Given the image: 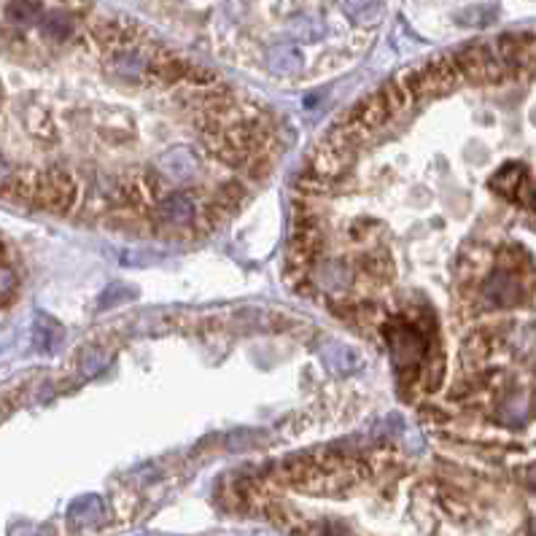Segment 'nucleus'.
Wrapping results in <instances>:
<instances>
[{"instance_id":"nucleus-31","label":"nucleus","mask_w":536,"mask_h":536,"mask_svg":"<svg viewBox=\"0 0 536 536\" xmlns=\"http://www.w3.org/2000/svg\"><path fill=\"white\" fill-rule=\"evenodd\" d=\"M531 536H536V520L531 523Z\"/></svg>"},{"instance_id":"nucleus-7","label":"nucleus","mask_w":536,"mask_h":536,"mask_svg":"<svg viewBox=\"0 0 536 536\" xmlns=\"http://www.w3.org/2000/svg\"><path fill=\"white\" fill-rule=\"evenodd\" d=\"M159 215L167 221V224H175V226H183L194 218V202L180 194V191H172L167 194L162 202H159Z\"/></svg>"},{"instance_id":"nucleus-6","label":"nucleus","mask_w":536,"mask_h":536,"mask_svg":"<svg viewBox=\"0 0 536 536\" xmlns=\"http://www.w3.org/2000/svg\"><path fill=\"white\" fill-rule=\"evenodd\" d=\"M353 162V151L350 148H339V145H331V143H321L312 154V170L323 178H334L339 175L342 170H347Z\"/></svg>"},{"instance_id":"nucleus-2","label":"nucleus","mask_w":536,"mask_h":536,"mask_svg":"<svg viewBox=\"0 0 536 536\" xmlns=\"http://www.w3.org/2000/svg\"><path fill=\"white\" fill-rule=\"evenodd\" d=\"M78 199V183L73 178V172L54 167L48 172H43V183L32 199V205L48 210V213H70L75 207Z\"/></svg>"},{"instance_id":"nucleus-22","label":"nucleus","mask_w":536,"mask_h":536,"mask_svg":"<svg viewBox=\"0 0 536 536\" xmlns=\"http://www.w3.org/2000/svg\"><path fill=\"white\" fill-rule=\"evenodd\" d=\"M342 11L353 13L356 22H374L382 11L380 3H342Z\"/></svg>"},{"instance_id":"nucleus-14","label":"nucleus","mask_w":536,"mask_h":536,"mask_svg":"<svg viewBox=\"0 0 536 536\" xmlns=\"http://www.w3.org/2000/svg\"><path fill=\"white\" fill-rule=\"evenodd\" d=\"M67 517L73 525H92L102 517V501L97 496H81L70 504Z\"/></svg>"},{"instance_id":"nucleus-28","label":"nucleus","mask_w":536,"mask_h":536,"mask_svg":"<svg viewBox=\"0 0 536 536\" xmlns=\"http://www.w3.org/2000/svg\"><path fill=\"white\" fill-rule=\"evenodd\" d=\"M11 280H13V272L3 264V307H8L11 302Z\"/></svg>"},{"instance_id":"nucleus-24","label":"nucleus","mask_w":536,"mask_h":536,"mask_svg":"<svg viewBox=\"0 0 536 536\" xmlns=\"http://www.w3.org/2000/svg\"><path fill=\"white\" fill-rule=\"evenodd\" d=\"M27 121H30V129H32V132L46 135V137H48V135H54V124H51V119H48L40 108H32Z\"/></svg>"},{"instance_id":"nucleus-10","label":"nucleus","mask_w":536,"mask_h":536,"mask_svg":"<svg viewBox=\"0 0 536 536\" xmlns=\"http://www.w3.org/2000/svg\"><path fill=\"white\" fill-rule=\"evenodd\" d=\"M380 94H382V100H385V105H388L391 116H396V113L407 110V108L415 102V94H412V89L407 86V81H404L401 75L388 78V81L382 83Z\"/></svg>"},{"instance_id":"nucleus-26","label":"nucleus","mask_w":536,"mask_h":536,"mask_svg":"<svg viewBox=\"0 0 536 536\" xmlns=\"http://www.w3.org/2000/svg\"><path fill=\"white\" fill-rule=\"evenodd\" d=\"M269 170H272V159H269L267 154H259V156H253V159L248 162V167H245V172H248L253 180H261V178H267V175H269Z\"/></svg>"},{"instance_id":"nucleus-13","label":"nucleus","mask_w":536,"mask_h":536,"mask_svg":"<svg viewBox=\"0 0 536 536\" xmlns=\"http://www.w3.org/2000/svg\"><path fill=\"white\" fill-rule=\"evenodd\" d=\"M404 81H407V86L412 89V94L415 97H442L444 94V89H442V83L434 78V73L423 65V67H415V70H409L407 75H401Z\"/></svg>"},{"instance_id":"nucleus-29","label":"nucleus","mask_w":536,"mask_h":536,"mask_svg":"<svg viewBox=\"0 0 536 536\" xmlns=\"http://www.w3.org/2000/svg\"><path fill=\"white\" fill-rule=\"evenodd\" d=\"M11 536H51L48 528H32V525H24V528H16Z\"/></svg>"},{"instance_id":"nucleus-20","label":"nucleus","mask_w":536,"mask_h":536,"mask_svg":"<svg viewBox=\"0 0 536 536\" xmlns=\"http://www.w3.org/2000/svg\"><path fill=\"white\" fill-rule=\"evenodd\" d=\"M442 382H444V356L439 350H434L431 356H426L423 385H426V391H439Z\"/></svg>"},{"instance_id":"nucleus-21","label":"nucleus","mask_w":536,"mask_h":536,"mask_svg":"<svg viewBox=\"0 0 536 536\" xmlns=\"http://www.w3.org/2000/svg\"><path fill=\"white\" fill-rule=\"evenodd\" d=\"M164 164H167V172L170 175H175V178H186V175H191L194 172V159H191V154L186 151V148H175V151H170L167 156H164Z\"/></svg>"},{"instance_id":"nucleus-19","label":"nucleus","mask_w":536,"mask_h":536,"mask_svg":"<svg viewBox=\"0 0 536 536\" xmlns=\"http://www.w3.org/2000/svg\"><path fill=\"white\" fill-rule=\"evenodd\" d=\"M245 194H248V189H245L242 180H226V183H221L218 191L213 194V202L221 205V207H226V210H232V207L240 205V199H242Z\"/></svg>"},{"instance_id":"nucleus-17","label":"nucleus","mask_w":536,"mask_h":536,"mask_svg":"<svg viewBox=\"0 0 536 536\" xmlns=\"http://www.w3.org/2000/svg\"><path fill=\"white\" fill-rule=\"evenodd\" d=\"M40 32L46 38H54V40H62V38H70L73 35V19L62 11H54V13H46L40 19Z\"/></svg>"},{"instance_id":"nucleus-1","label":"nucleus","mask_w":536,"mask_h":536,"mask_svg":"<svg viewBox=\"0 0 536 536\" xmlns=\"http://www.w3.org/2000/svg\"><path fill=\"white\" fill-rule=\"evenodd\" d=\"M385 334H388V345H391V356L396 361V372L401 385H412L415 377L420 374L423 364H426V337L420 329H415L412 323H385Z\"/></svg>"},{"instance_id":"nucleus-15","label":"nucleus","mask_w":536,"mask_h":536,"mask_svg":"<svg viewBox=\"0 0 536 536\" xmlns=\"http://www.w3.org/2000/svg\"><path fill=\"white\" fill-rule=\"evenodd\" d=\"M151 67V59L135 54V51H124V54H116L113 59V70L124 78V81H140Z\"/></svg>"},{"instance_id":"nucleus-9","label":"nucleus","mask_w":536,"mask_h":536,"mask_svg":"<svg viewBox=\"0 0 536 536\" xmlns=\"http://www.w3.org/2000/svg\"><path fill=\"white\" fill-rule=\"evenodd\" d=\"M321 356H323L326 366H329V369H334V372H339V374H347V372L361 369V356H358L353 347H347V345L329 342V345H323Z\"/></svg>"},{"instance_id":"nucleus-25","label":"nucleus","mask_w":536,"mask_h":536,"mask_svg":"<svg viewBox=\"0 0 536 536\" xmlns=\"http://www.w3.org/2000/svg\"><path fill=\"white\" fill-rule=\"evenodd\" d=\"M5 13H16V22H30L32 16L40 13L38 3H5Z\"/></svg>"},{"instance_id":"nucleus-30","label":"nucleus","mask_w":536,"mask_h":536,"mask_svg":"<svg viewBox=\"0 0 536 536\" xmlns=\"http://www.w3.org/2000/svg\"><path fill=\"white\" fill-rule=\"evenodd\" d=\"M525 482H528L531 490H536V466H531V469L525 471Z\"/></svg>"},{"instance_id":"nucleus-8","label":"nucleus","mask_w":536,"mask_h":536,"mask_svg":"<svg viewBox=\"0 0 536 536\" xmlns=\"http://www.w3.org/2000/svg\"><path fill=\"white\" fill-rule=\"evenodd\" d=\"M62 337H65V329L46 312H38L35 315V347L40 353H54L59 350L62 345Z\"/></svg>"},{"instance_id":"nucleus-23","label":"nucleus","mask_w":536,"mask_h":536,"mask_svg":"<svg viewBox=\"0 0 536 536\" xmlns=\"http://www.w3.org/2000/svg\"><path fill=\"white\" fill-rule=\"evenodd\" d=\"M116 294H135V288L121 286V283L108 286V288L100 294V307H102V310H108V307H113V304H119V302H124V299H127V296H116Z\"/></svg>"},{"instance_id":"nucleus-12","label":"nucleus","mask_w":536,"mask_h":536,"mask_svg":"<svg viewBox=\"0 0 536 536\" xmlns=\"http://www.w3.org/2000/svg\"><path fill=\"white\" fill-rule=\"evenodd\" d=\"M267 65L277 75H294L302 67V51L296 46H288V43L286 46H275L267 54Z\"/></svg>"},{"instance_id":"nucleus-3","label":"nucleus","mask_w":536,"mask_h":536,"mask_svg":"<svg viewBox=\"0 0 536 536\" xmlns=\"http://www.w3.org/2000/svg\"><path fill=\"white\" fill-rule=\"evenodd\" d=\"M455 59V67L461 73L463 81H471V83H479V81H498L504 75V65L498 59V54H493L488 46L482 43H471V46H463L453 54Z\"/></svg>"},{"instance_id":"nucleus-4","label":"nucleus","mask_w":536,"mask_h":536,"mask_svg":"<svg viewBox=\"0 0 536 536\" xmlns=\"http://www.w3.org/2000/svg\"><path fill=\"white\" fill-rule=\"evenodd\" d=\"M482 296H485L488 304H493V307H512V304L520 302L523 288H520V280H517L509 269H496V272L485 280Z\"/></svg>"},{"instance_id":"nucleus-16","label":"nucleus","mask_w":536,"mask_h":536,"mask_svg":"<svg viewBox=\"0 0 536 536\" xmlns=\"http://www.w3.org/2000/svg\"><path fill=\"white\" fill-rule=\"evenodd\" d=\"M525 178V167L523 164H504L493 178H490V186L501 194H514L520 189Z\"/></svg>"},{"instance_id":"nucleus-11","label":"nucleus","mask_w":536,"mask_h":536,"mask_svg":"<svg viewBox=\"0 0 536 536\" xmlns=\"http://www.w3.org/2000/svg\"><path fill=\"white\" fill-rule=\"evenodd\" d=\"M431 73H434V78L442 83V89H444V94L447 92H453L455 86H461L463 83V78H461V73H458V67H455V59H453V54H434L431 59H428V65H426Z\"/></svg>"},{"instance_id":"nucleus-27","label":"nucleus","mask_w":536,"mask_h":536,"mask_svg":"<svg viewBox=\"0 0 536 536\" xmlns=\"http://www.w3.org/2000/svg\"><path fill=\"white\" fill-rule=\"evenodd\" d=\"M356 312H358L361 321H369V323L385 321V310H382L380 304H374V302H361V304L356 307Z\"/></svg>"},{"instance_id":"nucleus-5","label":"nucleus","mask_w":536,"mask_h":536,"mask_svg":"<svg viewBox=\"0 0 536 536\" xmlns=\"http://www.w3.org/2000/svg\"><path fill=\"white\" fill-rule=\"evenodd\" d=\"M388 119H391V110H388L382 94L377 92V94H369V97L358 100V102L353 105L347 121H358L361 127H366V129L374 135L377 129H382V124H385Z\"/></svg>"},{"instance_id":"nucleus-18","label":"nucleus","mask_w":536,"mask_h":536,"mask_svg":"<svg viewBox=\"0 0 536 536\" xmlns=\"http://www.w3.org/2000/svg\"><path fill=\"white\" fill-rule=\"evenodd\" d=\"M490 339H493V337H485V334H471V337L463 342L461 358H463L466 364L477 366L479 361H485V358H488V353H490V347H493V342H490Z\"/></svg>"}]
</instances>
